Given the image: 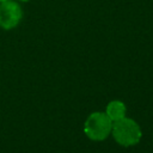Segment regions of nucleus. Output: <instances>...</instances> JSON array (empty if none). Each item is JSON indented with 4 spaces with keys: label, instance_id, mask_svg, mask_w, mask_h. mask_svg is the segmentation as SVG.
Masks as SVG:
<instances>
[{
    "label": "nucleus",
    "instance_id": "1",
    "mask_svg": "<svg viewBox=\"0 0 153 153\" xmlns=\"http://www.w3.org/2000/svg\"><path fill=\"white\" fill-rule=\"evenodd\" d=\"M111 135L118 145L130 147L140 142L142 137V131L136 121L126 116L120 121L112 122Z\"/></svg>",
    "mask_w": 153,
    "mask_h": 153
},
{
    "label": "nucleus",
    "instance_id": "2",
    "mask_svg": "<svg viewBox=\"0 0 153 153\" xmlns=\"http://www.w3.org/2000/svg\"><path fill=\"white\" fill-rule=\"evenodd\" d=\"M112 129V121L105 112L96 111L87 116L84 123L85 135L93 141H103L110 134Z\"/></svg>",
    "mask_w": 153,
    "mask_h": 153
},
{
    "label": "nucleus",
    "instance_id": "3",
    "mask_svg": "<svg viewBox=\"0 0 153 153\" xmlns=\"http://www.w3.org/2000/svg\"><path fill=\"white\" fill-rule=\"evenodd\" d=\"M22 7L12 0H5L0 2V26L5 30L16 27L22 20Z\"/></svg>",
    "mask_w": 153,
    "mask_h": 153
},
{
    "label": "nucleus",
    "instance_id": "4",
    "mask_svg": "<svg viewBox=\"0 0 153 153\" xmlns=\"http://www.w3.org/2000/svg\"><path fill=\"white\" fill-rule=\"evenodd\" d=\"M126 112H127V108L124 103L121 100H111L110 103H108L105 108V114L112 122L120 121L123 117H126Z\"/></svg>",
    "mask_w": 153,
    "mask_h": 153
},
{
    "label": "nucleus",
    "instance_id": "5",
    "mask_svg": "<svg viewBox=\"0 0 153 153\" xmlns=\"http://www.w3.org/2000/svg\"><path fill=\"white\" fill-rule=\"evenodd\" d=\"M20 1H29V0H20Z\"/></svg>",
    "mask_w": 153,
    "mask_h": 153
},
{
    "label": "nucleus",
    "instance_id": "6",
    "mask_svg": "<svg viewBox=\"0 0 153 153\" xmlns=\"http://www.w3.org/2000/svg\"><path fill=\"white\" fill-rule=\"evenodd\" d=\"M2 1H5V0H0V2H2Z\"/></svg>",
    "mask_w": 153,
    "mask_h": 153
}]
</instances>
